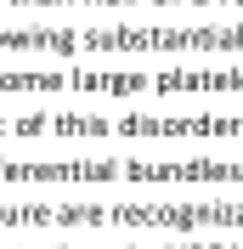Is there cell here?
Returning <instances> with one entry per match:
<instances>
[]
</instances>
